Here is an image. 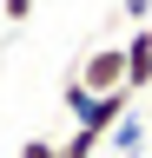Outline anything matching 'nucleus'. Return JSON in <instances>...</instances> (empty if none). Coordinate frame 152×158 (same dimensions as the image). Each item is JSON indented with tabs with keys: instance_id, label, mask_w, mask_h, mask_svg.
<instances>
[{
	"instance_id": "nucleus-7",
	"label": "nucleus",
	"mask_w": 152,
	"mask_h": 158,
	"mask_svg": "<svg viewBox=\"0 0 152 158\" xmlns=\"http://www.w3.org/2000/svg\"><path fill=\"white\" fill-rule=\"evenodd\" d=\"M0 13H7V27H20V20H33V0H0Z\"/></svg>"
},
{
	"instance_id": "nucleus-6",
	"label": "nucleus",
	"mask_w": 152,
	"mask_h": 158,
	"mask_svg": "<svg viewBox=\"0 0 152 158\" xmlns=\"http://www.w3.org/2000/svg\"><path fill=\"white\" fill-rule=\"evenodd\" d=\"M60 106L73 112V125H80V118H86V106H93V92L80 86V79H66V92H60Z\"/></svg>"
},
{
	"instance_id": "nucleus-3",
	"label": "nucleus",
	"mask_w": 152,
	"mask_h": 158,
	"mask_svg": "<svg viewBox=\"0 0 152 158\" xmlns=\"http://www.w3.org/2000/svg\"><path fill=\"white\" fill-rule=\"evenodd\" d=\"M106 145H112V158H145V112H139V99H132L126 118L106 132Z\"/></svg>"
},
{
	"instance_id": "nucleus-8",
	"label": "nucleus",
	"mask_w": 152,
	"mask_h": 158,
	"mask_svg": "<svg viewBox=\"0 0 152 158\" xmlns=\"http://www.w3.org/2000/svg\"><path fill=\"white\" fill-rule=\"evenodd\" d=\"M20 158H60V145H53V138H27Z\"/></svg>"
},
{
	"instance_id": "nucleus-1",
	"label": "nucleus",
	"mask_w": 152,
	"mask_h": 158,
	"mask_svg": "<svg viewBox=\"0 0 152 158\" xmlns=\"http://www.w3.org/2000/svg\"><path fill=\"white\" fill-rule=\"evenodd\" d=\"M73 79H80L93 99H106V92H126V53H119V46H93V53L80 59V73H73Z\"/></svg>"
},
{
	"instance_id": "nucleus-10",
	"label": "nucleus",
	"mask_w": 152,
	"mask_h": 158,
	"mask_svg": "<svg viewBox=\"0 0 152 158\" xmlns=\"http://www.w3.org/2000/svg\"><path fill=\"white\" fill-rule=\"evenodd\" d=\"M145 138H152V112H145Z\"/></svg>"
},
{
	"instance_id": "nucleus-5",
	"label": "nucleus",
	"mask_w": 152,
	"mask_h": 158,
	"mask_svg": "<svg viewBox=\"0 0 152 158\" xmlns=\"http://www.w3.org/2000/svg\"><path fill=\"white\" fill-rule=\"evenodd\" d=\"M99 145H106V138L80 125V132H73V138H66V145H60V158H99Z\"/></svg>"
},
{
	"instance_id": "nucleus-4",
	"label": "nucleus",
	"mask_w": 152,
	"mask_h": 158,
	"mask_svg": "<svg viewBox=\"0 0 152 158\" xmlns=\"http://www.w3.org/2000/svg\"><path fill=\"white\" fill-rule=\"evenodd\" d=\"M126 106H132V92H106V99H93V106H86V118H80V125L106 138V132H112V125L126 118Z\"/></svg>"
},
{
	"instance_id": "nucleus-2",
	"label": "nucleus",
	"mask_w": 152,
	"mask_h": 158,
	"mask_svg": "<svg viewBox=\"0 0 152 158\" xmlns=\"http://www.w3.org/2000/svg\"><path fill=\"white\" fill-rule=\"evenodd\" d=\"M126 92L139 99V92H152V27H132V40H126Z\"/></svg>"
},
{
	"instance_id": "nucleus-9",
	"label": "nucleus",
	"mask_w": 152,
	"mask_h": 158,
	"mask_svg": "<svg viewBox=\"0 0 152 158\" xmlns=\"http://www.w3.org/2000/svg\"><path fill=\"white\" fill-rule=\"evenodd\" d=\"M126 20H139V27H152V0H126Z\"/></svg>"
}]
</instances>
